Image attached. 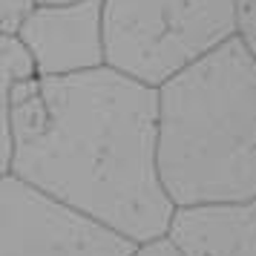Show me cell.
<instances>
[{"label": "cell", "mask_w": 256, "mask_h": 256, "mask_svg": "<svg viewBox=\"0 0 256 256\" xmlns=\"http://www.w3.org/2000/svg\"><path fill=\"white\" fill-rule=\"evenodd\" d=\"M0 170L138 244L176 216L158 173V90L112 66L3 92Z\"/></svg>", "instance_id": "1"}, {"label": "cell", "mask_w": 256, "mask_h": 256, "mask_svg": "<svg viewBox=\"0 0 256 256\" xmlns=\"http://www.w3.org/2000/svg\"><path fill=\"white\" fill-rule=\"evenodd\" d=\"M158 173L176 210L256 198V55L242 35L158 86Z\"/></svg>", "instance_id": "2"}, {"label": "cell", "mask_w": 256, "mask_h": 256, "mask_svg": "<svg viewBox=\"0 0 256 256\" xmlns=\"http://www.w3.org/2000/svg\"><path fill=\"white\" fill-rule=\"evenodd\" d=\"M106 66L164 86L239 35V0H104Z\"/></svg>", "instance_id": "3"}, {"label": "cell", "mask_w": 256, "mask_h": 256, "mask_svg": "<svg viewBox=\"0 0 256 256\" xmlns=\"http://www.w3.org/2000/svg\"><path fill=\"white\" fill-rule=\"evenodd\" d=\"M3 256H132L138 242L44 196L14 176L0 182Z\"/></svg>", "instance_id": "4"}, {"label": "cell", "mask_w": 256, "mask_h": 256, "mask_svg": "<svg viewBox=\"0 0 256 256\" xmlns=\"http://www.w3.org/2000/svg\"><path fill=\"white\" fill-rule=\"evenodd\" d=\"M18 38L35 55L40 78H64L106 66L104 0L38 6Z\"/></svg>", "instance_id": "5"}, {"label": "cell", "mask_w": 256, "mask_h": 256, "mask_svg": "<svg viewBox=\"0 0 256 256\" xmlns=\"http://www.w3.org/2000/svg\"><path fill=\"white\" fill-rule=\"evenodd\" d=\"M167 236L184 256H256V198L176 210Z\"/></svg>", "instance_id": "6"}, {"label": "cell", "mask_w": 256, "mask_h": 256, "mask_svg": "<svg viewBox=\"0 0 256 256\" xmlns=\"http://www.w3.org/2000/svg\"><path fill=\"white\" fill-rule=\"evenodd\" d=\"M0 70H3L0 72V75H3L0 90H3V92H9L18 84L40 78V75H38L35 55L29 52V46H26L18 35H0Z\"/></svg>", "instance_id": "7"}, {"label": "cell", "mask_w": 256, "mask_h": 256, "mask_svg": "<svg viewBox=\"0 0 256 256\" xmlns=\"http://www.w3.org/2000/svg\"><path fill=\"white\" fill-rule=\"evenodd\" d=\"M40 6V0H0V32L18 35L20 26L29 20V14Z\"/></svg>", "instance_id": "8"}, {"label": "cell", "mask_w": 256, "mask_h": 256, "mask_svg": "<svg viewBox=\"0 0 256 256\" xmlns=\"http://www.w3.org/2000/svg\"><path fill=\"white\" fill-rule=\"evenodd\" d=\"M239 35L256 55V0H239Z\"/></svg>", "instance_id": "9"}, {"label": "cell", "mask_w": 256, "mask_h": 256, "mask_svg": "<svg viewBox=\"0 0 256 256\" xmlns=\"http://www.w3.org/2000/svg\"><path fill=\"white\" fill-rule=\"evenodd\" d=\"M132 256H184L178 250V244L170 239V236H162V239H152V242L138 244V250Z\"/></svg>", "instance_id": "10"}, {"label": "cell", "mask_w": 256, "mask_h": 256, "mask_svg": "<svg viewBox=\"0 0 256 256\" xmlns=\"http://www.w3.org/2000/svg\"><path fill=\"white\" fill-rule=\"evenodd\" d=\"M58 3H78V0H40V6H58Z\"/></svg>", "instance_id": "11"}]
</instances>
